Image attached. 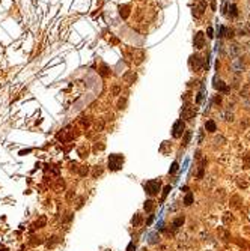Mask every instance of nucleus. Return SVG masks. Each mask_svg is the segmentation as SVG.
I'll return each instance as SVG.
<instances>
[{"label":"nucleus","instance_id":"obj_13","mask_svg":"<svg viewBox=\"0 0 250 251\" xmlns=\"http://www.w3.org/2000/svg\"><path fill=\"white\" fill-rule=\"evenodd\" d=\"M241 96H243V98H250V84L244 86V87L241 89Z\"/></svg>","mask_w":250,"mask_h":251},{"label":"nucleus","instance_id":"obj_7","mask_svg":"<svg viewBox=\"0 0 250 251\" xmlns=\"http://www.w3.org/2000/svg\"><path fill=\"white\" fill-rule=\"evenodd\" d=\"M214 87H215L217 90H220V92H225V93L229 90V89L226 87V84L223 83L221 80H217V78H214Z\"/></svg>","mask_w":250,"mask_h":251},{"label":"nucleus","instance_id":"obj_25","mask_svg":"<svg viewBox=\"0 0 250 251\" xmlns=\"http://www.w3.org/2000/svg\"><path fill=\"white\" fill-rule=\"evenodd\" d=\"M152 221H154V215H151V216H149V220H148V223H146V224L149 226V224H151Z\"/></svg>","mask_w":250,"mask_h":251},{"label":"nucleus","instance_id":"obj_1","mask_svg":"<svg viewBox=\"0 0 250 251\" xmlns=\"http://www.w3.org/2000/svg\"><path fill=\"white\" fill-rule=\"evenodd\" d=\"M122 166H124V157H122V155H119V154H113V155L109 157V168H110L112 171H118V170H121Z\"/></svg>","mask_w":250,"mask_h":251},{"label":"nucleus","instance_id":"obj_22","mask_svg":"<svg viewBox=\"0 0 250 251\" xmlns=\"http://www.w3.org/2000/svg\"><path fill=\"white\" fill-rule=\"evenodd\" d=\"M134 250H136L134 242H130V244H128V247H127V251H134Z\"/></svg>","mask_w":250,"mask_h":251},{"label":"nucleus","instance_id":"obj_4","mask_svg":"<svg viewBox=\"0 0 250 251\" xmlns=\"http://www.w3.org/2000/svg\"><path fill=\"white\" fill-rule=\"evenodd\" d=\"M184 129H185V125H184V122L179 119V121H176V122L173 124V128H172V135H173L175 138H179V137H182Z\"/></svg>","mask_w":250,"mask_h":251},{"label":"nucleus","instance_id":"obj_24","mask_svg":"<svg viewBox=\"0 0 250 251\" xmlns=\"http://www.w3.org/2000/svg\"><path fill=\"white\" fill-rule=\"evenodd\" d=\"M151 242H152V244H155V242H157V236H155V235H152V236H151Z\"/></svg>","mask_w":250,"mask_h":251},{"label":"nucleus","instance_id":"obj_19","mask_svg":"<svg viewBox=\"0 0 250 251\" xmlns=\"http://www.w3.org/2000/svg\"><path fill=\"white\" fill-rule=\"evenodd\" d=\"M226 30H228V29L221 26V27H220V30H218V36H220V38H221V36H226Z\"/></svg>","mask_w":250,"mask_h":251},{"label":"nucleus","instance_id":"obj_18","mask_svg":"<svg viewBox=\"0 0 250 251\" xmlns=\"http://www.w3.org/2000/svg\"><path fill=\"white\" fill-rule=\"evenodd\" d=\"M172 190V187L170 185H167V187H164V193H163V197H161V200H164L167 197V194H169V191Z\"/></svg>","mask_w":250,"mask_h":251},{"label":"nucleus","instance_id":"obj_12","mask_svg":"<svg viewBox=\"0 0 250 251\" xmlns=\"http://www.w3.org/2000/svg\"><path fill=\"white\" fill-rule=\"evenodd\" d=\"M140 224H142V215H140V213H136V215L133 216V226L137 227V226H140Z\"/></svg>","mask_w":250,"mask_h":251},{"label":"nucleus","instance_id":"obj_17","mask_svg":"<svg viewBox=\"0 0 250 251\" xmlns=\"http://www.w3.org/2000/svg\"><path fill=\"white\" fill-rule=\"evenodd\" d=\"M190 138H191V132H190V131H187V132H185V135H184V146H187V144L190 143Z\"/></svg>","mask_w":250,"mask_h":251},{"label":"nucleus","instance_id":"obj_16","mask_svg":"<svg viewBox=\"0 0 250 251\" xmlns=\"http://www.w3.org/2000/svg\"><path fill=\"white\" fill-rule=\"evenodd\" d=\"M191 203H193V194L188 193V194L185 196V199H184V205H185V206H190Z\"/></svg>","mask_w":250,"mask_h":251},{"label":"nucleus","instance_id":"obj_6","mask_svg":"<svg viewBox=\"0 0 250 251\" xmlns=\"http://www.w3.org/2000/svg\"><path fill=\"white\" fill-rule=\"evenodd\" d=\"M194 47L198 48V50H202L204 47H205V35L202 33V32H198L196 35H194Z\"/></svg>","mask_w":250,"mask_h":251},{"label":"nucleus","instance_id":"obj_10","mask_svg":"<svg viewBox=\"0 0 250 251\" xmlns=\"http://www.w3.org/2000/svg\"><path fill=\"white\" fill-rule=\"evenodd\" d=\"M155 208V203H154V200H146L145 202V205H143V209L146 210V212H151V210Z\"/></svg>","mask_w":250,"mask_h":251},{"label":"nucleus","instance_id":"obj_2","mask_svg":"<svg viewBox=\"0 0 250 251\" xmlns=\"http://www.w3.org/2000/svg\"><path fill=\"white\" fill-rule=\"evenodd\" d=\"M160 188H161V185H160V180H157V179L148 180V182L145 183V191H146L149 196L158 194V193H160Z\"/></svg>","mask_w":250,"mask_h":251},{"label":"nucleus","instance_id":"obj_8","mask_svg":"<svg viewBox=\"0 0 250 251\" xmlns=\"http://www.w3.org/2000/svg\"><path fill=\"white\" fill-rule=\"evenodd\" d=\"M229 53H231V56H232V57H235V59H237V56L241 53V48H240V45H237V44H232V45H231V48H229Z\"/></svg>","mask_w":250,"mask_h":251},{"label":"nucleus","instance_id":"obj_5","mask_svg":"<svg viewBox=\"0 0 250 251\" xmlns=\"http://www.w3.org/2000/svg\"><path fill=\"white\" fill-rule=\"evenodd\" d=\"M231 69H232L235 74H240V72H243V71H244L243 60H240L238 57H237V59H234V60L231 62Z\"/></svg>","mask_w":250,"mask_h":251},{"label":"nucleus","instance_id":"obj_26","mask_svg":"<svg viewBox=\"0 0 250 251\" xmlns=\"http://www.w3.org/2000/svg\"><path fill=\"white\" fill-rule=\"evenodd\" d=\"M208 36H209V38H212V36H214V35H212V29H211V27H208Z\"/></svg>","mask_w":250,"mask_h":251},{"label":"nucleus","instance_id":"obj_14","mask_svg":"<svg viewBox=\"0 0 250 251\" xmlns=\"http://www.w3.org/2000/svg\"><path fill=\"white\" fill-rule=\"evenodd\" d=\"M221 117H223L225 121H228V122H229V121H231V122L234 121V114H232L231 111H221Z\"/></svg>","mask_w":250,"mask_h":251},{"label":"nucleus","instance_id":"obj_20","mask_svg":"<svg viewBox=\"0 0 250 251\" xmlns=\"http://www.w3.org/2000/svg\"><path fill=\"white\" fill-rule=\"evenodd\" d=\"M176 170H178V163H173V164H172V167L169 168V173H175Z\"/></svg>","mask_w":250,"mask_h":251},{"label":"nucleus","instance_id":"obj_15","mask_svg":"<svg viewBox=\"0 0 250 251\" xmlns=\"http://www.w3.org/2000/svg\"><path fill=\"white\" fill-rule=\"evenodd\" d=\"M229 15H231V17H237V15H238V8H237V5H231V6H229Z\"/></svg>","mask_w":250,"mask_h":251},{"label":"nucleus","instance_id":"obj_11","mask_svg":"<svg viewBox=\"0 0 250 251\" xmlns=\"http://www.w3.org/2000/svg\"><path fill=\"white\" fill-rule=\"evenodd\" d=\"M184 221H185V218H184V216H179V218H176V220L173 221L172 227H173V229H178V227H181V226L184 224Z\"/></svg>","mask_w":250,"mask_h":251},{"label":"nucleus","instance_id":"obj_9","mask_svg":"<svg viewBox=\"0 0 250 251\" xmlns=\"http://www.w3.org/2000/svg\"><path fill=\"white\" fill-rule=\"evenodd\" d=\"M205 129H207L208 132H215V129H217L215 122H214V121H207V124H205Z\"/></svg>","mask_w":250,"mask_h":251},{"label":"nucleus","instance_id":"obj_3","mask_svg":"<svg viewBox=\"0 0 250 251\" xmlns=\"http://www.w3.org/2000/svg\"><path fill=\"white\" fill-rule=\"evenodd\" d=\"M205 9H207V2L205 0H194L193 2V15L196 18H201L205 14Z\"/></svg>","mask_w":250,"mask_h":251},{"label":"nucleus","instance_id":"obj_21","mask_svg":"<svg viewBox=\"0 0 250 251\" xmlns=\"http://www.w3.org/2000/svg\"><path fill=\"white\" fill-rule=\"evenodd\" d=\"M87 171H89L87 166H83V167H82V170H80V174H82V176H86V174H87Z\"/></svg>","mask_w":250,"mask_h":251},{"label":"nucleus","instance_id":"obj_23","mask_svg":"<svg viewBox=\"0 0 250 251\" xmlns=\"http://www.w3.org/2000/svg\"><path fill=\"white\" fill-rule=\"evenodd\" d=\"M44 224H45V216H42L41 220H39V221L36 223V226H38V227H42Z\"/></svg>","mask_w":250,"mask_h":251}]
</instances>
